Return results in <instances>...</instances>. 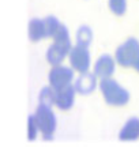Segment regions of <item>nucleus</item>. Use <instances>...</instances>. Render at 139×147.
<instances>
[{
	"label": "nucleus",
	"mask_w": 139,
	"mask_h": 147,
	"mask_svg": "<svg viewBox=\"0 0 139 147\" xmlns=\"http://www.w3.org/2000/svg\"><path fill=\"white\" fill-rule=\"evenodd\" d=\"M37 120L40 134L44 139H52L57 128V117L55 115V110L52 105L47 104H38L36 108V112L33 113Z\"/></svg>",
	"instance_id": "nucleus-4"
},
{
	"label": "nucleus",
	"mask_w": 139,
	"mask_h": 147,
	"mask_svg": "<svg viewBox=\"0 0 139 147\" xmlns=\"http://www.w3.org/2000/svg\"><path fill=\"white\" fill-rule=\"evenodd\" d=\"M38 134H40V128H38L37 120H36L34 115H30L27 117V139L33 142L37 139Z\"/></svg>",
	"instance_id": "nucleus-15"
},
{
	"label": "nucleus",
	"mask_w": 139,
	"mask_h": 147,
	"mask_svg": "<svg viewBox=\"0 0 139 147\" xmlns=\"http://www.w3.org/2000/svg\"><path fill=\"white\" fill-rule=\"evenodd\" d=\"M44 23H45V30H47L48 38H52L56 34V32L59 30V27L61 26L60 19L55 15H48L47 18H44Z\"/></svg>",
	"instance_id": "nucleus-13"
},
{
	"label": "nucleus",
	"mask_w": 139,
	"mask_h": 147,
	"mask_svg": "<svg viewBox=\"0 0 139 147\" xmlns=\"http://www.w3.org/2000/svg\"><path fill=\"white\" fill-rule=\"evenodd\" d=\"M98 89L101 91V95L104 101L109 106L115 108H121L126 106L131 100V93L127 87H124L123 84L117 82L116 79L111 78L100 79L98 82Z\"/></svg>",
	"instance_id": "nucleus-2"
},
{
	"label": "nucleus",
	"mask_w": 139,
	"mask_h": 147,
	"mask_svg": "<svg viewBox=\"0 0 139 147\" xmlns=\"http://www.w3.org/2000/svg\"><path fill=\"white\" fill-rule=\"evenodd\" d=\"M94 40V33L89 25H80L75 32V44L82 47H90Z\"/></svg>",
	"instance_id": "nucleus-12"
},
{
	"label": "nucleus",
	"mask_w": 139,
	"mask_h": 147,
	"mask_svg": "<svg viewBox=\"0 0 139 147\" xmlns=\"http://www.w3.org/2000/svg\"><path fill=\"white\" fill-rule=\"evenodd\" d=\"M127 0H108V7L116 16H123L127 12Z\"/></svg>",
	"instance_id": "nucleus-14"
},
{
	"label": "nucleus",
	"mask_w": 139,
	"mask_h": 147,
	"mask_svg": "<svg viewBox=\"0 0 139 147\" xmlns=\"http://www.w3.org/2000/svg\"><path fill=\"white\" fill-rule=\"evenodd\" d=\"M38 102L53 106V89L49 84L41 89L40 94H38Z\"/></svg>",
	"instance_id": "nucleus-16"
},
{
	"label": "nucleus",
	"mask_w": 139,
	"mask_h": 147,
	"mask_svg": "<svg viewBox=\"0 0 139 147\" xmlns=\"http://www.w3.org/2000/svg\"><path fill=\"white\" fill-rule=\"evenodd\" d=\"M76 100V91L74 86H67L61 89H53V106H56L61 112L72 109Z\"/></svg>",
	"instance_id": "nucleus-9"
},
{
	"label": "nucleus",
	"mask_w": 139,
	"mask_h": 147,
	"mask_svg": "<svg viewBox=\"0 0 139 147\" xmlns=\"http://www.w3.org/2000/svg\"><path fill=\"white\" fill-rule=\"evenodd\" d=\"M67 60H68V65L74 69L75 74L90 71L91 65H93V59H91L89 47H82L78 44L71 47Z\"/></svg>",
	"instance_id": "nucleus-5"
},
{
	"label": "nucleus",
	"mask_w": 139,
	"mask_h": 147,
	"mask_svg": "<svg viewBox=\"0 0 139 147\" xmlns=\"http://www.w3.org/2000/svg\"><path fill=\"white\" fill-rule=\"evenodd\" d=\"M119 139L121 142H136L139 140V117L132 116L126 120L119 131Z\"/></svg>",
	"instance_id": "nucleus-10"
},
{
	"label": "nucleus",
	"mask_w": 139,
	"mask_h": 147,
	"mask_svg": "<svg viewBox=\"0 0 139 147\" xmlns=\"http://www.w3.org/2000/svg\"><path fill=\"white\" fill-rule=\"evenodd\" d=\"M27 36H29V40L32 42H40L43 41L44 38H48L44 19H41V18H32L29 21V25H27Z\"/></svg>",
	"instance_id": "nucleus-11"
},
{
	"label": "nucleus",
	"mask_w": 139,
	"mask_h": 147,
	"mask_svg": "<svg viewBox=\"0 0 139 147\" xmlns=\"http://www.w3.org/2000/svg\"><path fill=\"white\" fill-rule=\"evenodd\" d=\"M52 40L53 42L47 49L45 57L51 65H57V64L64 63V60L68 56L70 49L72 47V38H71L68 27L61 23L59 30L52 37Z\"/></svg>",
	"instance_id": "nucleus-1"
},
{
	"label": "nucleus",
	"mask_w": 139,
	"mask_h": 147,
	"mask_svg": "<svg viewBox=\"0 0 139 147\" xmlns=\"http://www.w3.org/2000/svg\"><path fill=\"white\" fill-rule=\"evenodd\" d=\"M98 82H100V79L97 78V75L90 69V71H86V72L78 74V76L74 79L72 86H74L76 94L89 95L98 89Z\"/></svg>",
	"instance_id": "nucleus-8"
},
{
	"label": "nucleus",
	"mask_w": 139,
	"mask_h": 147,
	"mask_svg": "<svg viewBox=\"0 0 139 147\" xmlns=\"http://www.w3.org/2000/svg\"><path fill=\"white\" fill-rule=\"evenodd\" d=\"M117 63L115 60V56L111 53H102L94 60V63L91 65V71L97 75L98 79L111 78L116 72Z\"/></svg>",
	"instance_id": "nucleus-7"
},
{
	"label": "nucleus",
	"mask_w": 139,
	"mask_h": 147,
	"mask_svg": "<svg viewBox=\"0 0 139 147\" xmlns=\"http://www.w3.org/2000/svg\"><path fill=\"white\" fill-rule=\"evenodd\" d=\"M113 56L117 65L139 72V40L136 37L126 38L116 48Z\"/></svg>",
	"instance_id": "nucleus-3"
},
{
	"label": "nucleus",
	"mask_w": 139,
	"mask_h": 147,
	"mask_svg": "<svg viewBox=\"0 0 139 147\" xmlns=\"http://www.w3.org/2000/svg\"><path fill=\"white\" fill-rule=\"evenodd\" d=\"M75 71L70 65H65L64 63L52 65L51 71L48 72V84L52 89H61L67 87L74 83Z\"/></svg>",
	"instance_id": "nucleus-6"
}]
</instances>
